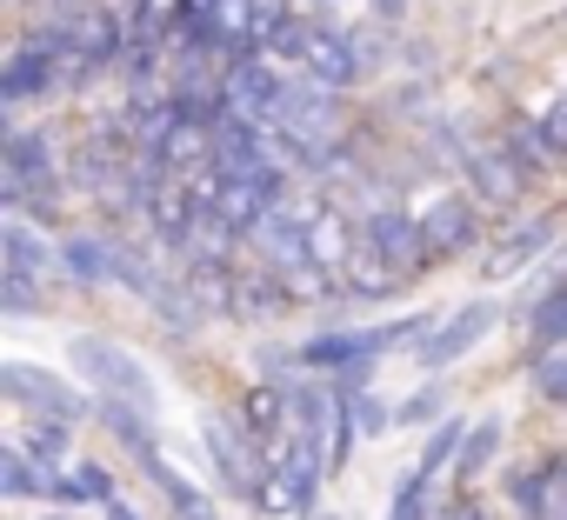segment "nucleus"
<instances>
[{"label":"nucleus","instance_id":"1","mask_svg":"<svg viewBox=\"0 0 567 520\" xmlns=\"http://www.w3.org/2000/svg\"><path fill=\"white\" fill-rule=\"evenodd\" d=\"M427 321L414 314V321H388V327H368V334H315L308 347H301V361L308 367H361V361H381L394 341H408V334H421Z\"/></svg>","mask_w":567,"mask_h":520},{"label":"nucleus","instance_id":"2","mask_svg":"<svg viewBox=\"0 0 567 520\" xmlns=\"http://www.w3.org/2000/svg\"><path fill=\"white\" fill-rule=\"evenodd\" d=\"M74 367L81 374H94L101 387H114V401L121 407H154V381H147V367L134 361V354H121V347H107V341H74Z\"/></svg>","mask_w":567,"mask_h":520},{"label":"nucleus","instance_id":"3","mask_svg":"<svg viewBox=\"0 0 567 520\" xmlns=\"http://www.w3.org/2000/svg\"><path fill=\"white\" fill-rule=\"evenodd\" d=\"M0 387H8V401H14V407H34L41 420H61V427L87 414V401H81L68 381L41 374V367H28V361H8V367H0Z\"/></svg>","mask_w":567,"mask_h":520},{"label":"nucleus","instance_id":"4","mask_svg":"<svg viewBox=\"0 0 567 520\" xmlns=\"http://www.w3.org/2000/svg\"><path fill=\"white\" fill-rule=\"evenodd\" d=\"M487 327H494V301H467L441 334L414 341V361H421V367H454L461 354H474V347L487 341Z\"/></svg>","mask_w":567,"mask_h":520},{"label":"nucleus","instance_id":"5","mask_svg":"<svg viewBox=\"0 0 567 520\" xmlns=\"http://www.w3.org/2000/svg\"><path fill=\"white\" fill-rule=\"evenodd\" d=\"M514 507L527 520H567V454L514 474Z\"/></svg>","mask_w":567,"mask_h":520},{"label":"nucleus","instance_id":"6","mask_svg":"<svg viewBox=\"0 0 567 520\" xmlns=\"http://www.w3.org/2000/svg\"><path fill=\"white\" fill-rule=\"evenodd\" d=\"M527 347H534L540 361L567 347V281H554V288L534 301V314H527Z\"/></svg>","mask_w":567,"mask_h":520},{"label":"nucleus","instance_id":"7","mask_svg":"<svg viewBox=\"0 0 567 520\" xmlns=\"http://www.w3.org/2000/svg\"><path fill=\"white\" fill-rule=\"evenodd\" d=\"M61 268H68L74 281H87V288H94V281H107V274L121 268V253H114L107 240H94V233H74V240L61 247Z\"/></svg>","mask_w":567,"mask_h":520},{"label":"nucleus","instance_id":"8","mask_svg":"<svg viewBox=\"0 0 567 520\" xmlns=\"http://www.w3.org/2000/svg\"><path fill=\"white\" fill-rule=\"evenodd\" d=\"M41 87H54V54L28 41V48L14 54V67H8V81H0V94H8V101H34Z\"/></svg>","mask_w":567,"mask_h":520},{"label":"nucleus","instance_id":"9","mask_svg":"<svg viewBox=\"0 0 567 520\" xmlns=\"http://www.w3.org/2000/svg\"><path fill=\"white\" fill-rule=\"evenodd\" d=\"M547 240H554V214H540V220H527V227H520V233H514V240H507V247H501L494 260H487V274H494V281H507V274L520 268V260H534V253H540Z\"/></svg>","mask_w":567,"mask_h":520},{"label":"nucleus","instance_id":"10","mask_svg":"<svg viewBox=\"0 0 567 520\" xmlns=\"http://www.w3.org/2000/svg\"><path fill=\"white\" fill-rule=\"evenodd\" d=\"M494 454H501V414H487L481 427H467V440H461V460H454V467H461L454 480H461V487H474V480H481V467H487Z\"/></svg>","mask_w":567,"mask_h":520},{"label":"nucleus","instance_id":"11","mask_svg":"<svg viewBox=\"0 0 567 520\" xmlns=\"http://www.w3.org/2000/svg\"><path fill=\"white\" fill-rule=\"evenodd\" d=\"M0 487H8V500H41L48 493V467H34L21 447L0 454Z\"/></svg>","mask_w":567,"mask_h":520},{"label":"nucleus","instance_id":"12","mask_svg":"<svg viewBox=\"0 0 567 520\" xmlns=\"http://www.w3.org/2000/svg\"><path fill=\"white\" fill-rule=\"evenodd\" d=\"M461 440H467V427H461V420H441V427L427 434V447H421V460H414V474H421V480L434 487V474H441L447 460H461Z\"/></svg>","mask_w":567,"mask_h":520},{"label":"nucleus","instance_id":"13","mask_svg":"<svg viewBox=\"0 0 567 520\" xmlns=\"http://www.w3.org/2000/svg\"><path fill=\"white\" fill-rule=\"evenodd\" d=\"M14 447H21L28 460H41L48 474H61V460H68V427H61V420H41V427H28Z\"/></svg>","mask_w":567,"mask_h":520},{"label":"nucleus","instance_id":"14","mask_svg":"<svg viewBox=\"0 0 567 520\" xmlns=\"http://www.w3.org/2000/svg\"><path fill=\"white\" fill-rule=\"evenodd\" d=\"M534 141L547 147V160H567V101H554V107L534 121Z\"/></svg>","mask_w":567,"mask_h":520},{"label":"nucleus","instance_id":"15","mask_svg":"<svg viewBox=\"0 0 567 520\" xmlns=\"http://www.w3.org/2000/svg\"><path fill=\"white\" fill-rule=\"evenodd\" d=\"M388 520H427V480H421V474H408V480L394 487V507H388Z\"/></svg>","mask_w":567,"mask_h":520},{"label":"nucleus","instance_id":"16","mask_svg":"<svg viewBox=\"0 0 567 520\" xmlns=\"http://www.w3.org/2000/svg\"><path fill=\"white\" fill-rule=\"evenodd\" d=\"M534 387H540V401L567 407V354H547V361H534Z\"/></svg>","mask_w":567,"mask_h":520},{"label":"nucleus","instance_id":"17","mask_svg":"<svg viewBox=\"0 0 567 520\" xmlns=\"http://www.w3.org/2000/svg\"><path fill=\"white\" fill-rule=\"evenodd\" d=\"M341 401L354 407V420H361V434H381V427H388V407H381V401H374L368 387H341Z\"/></svg>","mask_w":567,"mask_h":520},{"label":"nucleus","instance_id":"18","mask_svg":"<svg viewBox=\"0 0 567 520\" xmlns=\"http://www.w3.org/2000/svg\"><path fill=\"white\" fill-rule=\"evenodd\" d=\"M441 401H447V387H427V394H414V401L401 407V420H408V427H421V420H434V414H441Z\"/></svg>","mask_w":567,"mask_h":520},{"label":"nucleus","instance_id":"19","mask_svg":"<svg viewBox=\"0 0 567 520\" xmlns=\"http://www.w3.org/2000/svg\"><path fill=\"white\" fill-rule=\"evenodd\" d=\"M74 474H81L87 500H101V507H107V500H121V493H114V480H107V467H74Z\"/></svg>","mask_w":567,"mask_h":520},{"label":"nucleus","instance_id":"20","mask_svg":"<svg viewBox=\"0 0 567 520\" xmlns=\"http://www.w3.org/2000/svg\"><path fill=\"white\" fill-rule=\"evenodd\" d=\"M447 520H487V513H481V507H454Z\"/></svg>","mask_w":567,"mask_h":520}]
</instances>
